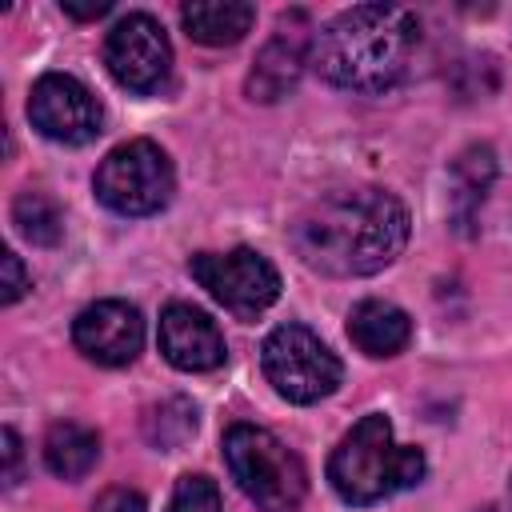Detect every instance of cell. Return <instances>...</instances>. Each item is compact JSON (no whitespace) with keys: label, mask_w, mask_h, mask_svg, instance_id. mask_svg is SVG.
I'll return each instance as SVG.
<instances>
[{"label":"cell","mask_w":512,"mask_h":512,"mask_svg":"<svg viewBox=\"0 0 512 512\" xmlns=\"http://www.w3.org/2000/svg\"><path fill=\"white\" fill-rule=\"evenodd\" d=\"M288 240L320 276H372L404 252L408 208L384 188H344L308 204Z\"/></svg>","instance_id":"6da1fadb"},{"label":"cell","mask_w":512,"mask_h":512,"mask_svg":"<svg viewBox=\"0 0 512 512\" xmlns=\"http://www.w3.org/2000/svg\"><path fill=\"white\" fill-rule=\"evenodd\" d=\"M420 20L404 4H356L312 40V68L344 92H388L404 80Z\"/></svg>","instance_id":"7a4b0ae2"},{"label":"cell","mask_w":512,"mask_h":512,"mask_svg":"<svg viewBox=\"0 0 512 512\" xmlns=\"http://www.w3.org/2000/svg\"><path fill=\"white\" fill-rule=\"evenodd\" d=\"M328 480L344 504H376L424 480V452L396 444L384 412H368L328 456Z\"/></svg>","instance_id":"3957f363"},{"label":"cell","mask_w":512,"mask_h":512,"mask_svg":"<svg viewBox=\"0 0 512 512\" xmlns=\"http://www.w3.org/2000/svg\"><path fill=\"white\" fill-rule=\"evenodd\" d=\"M224 460L240 492L260 512H296L308 492V472L300 456L256 424H232L224 432Z\"/></svg>","instance_id":"277c9868"},{"label":"cell","mask_w":512,"mask_h":512,"mask_svg":"<svg viewBox=\"0 0 512 512\" xmlns=\"http://www.w3.org/2000/svg\"><path fill=\"white\" fill-rule=\"evenodd\" d=\"M260 364L276 396L288 404H316L340 388V360L336 352L304 324H280L268 332L260 348Z\"/></svg>","instance_id":"5b68a950"},{"label":"cell","mask_w":512,"mask_h":512,"mask_svg":"<svg viewBox=\"0 0 512 512\" xmlns=\"http://www.w3.org/2000/svg\"><path fill=\"white\" fill-rule=\"evenodd\" d=\"M172 184H176L172 164H168L164 148L152 140H128V144L112 148L92 176L96 200L104 208H112L116 216L160 212L172 200Z\"/></svg>","instance_id":"8992f818"},{"label":"cell","mask_w":512,"mask_h":512,"mask_svg":"<svg viewBox=\"0 0 512 512\" xmlns=\"http://www.w3.org/2000/svg\"><path fill=\"white\" fill-rule=\"evenodd\" d=\"M188 272L216 304H224L240 320H256L280 296V272L252 248L196 252L188 260Z\"/></svg>","instance_id":"52a82bcc"},{"label":"cell","mask_w":512,"mask_h":512,"mask_svg":"<svg viewBox=\"0 0 512 512\" xmlns=\"http://www.w3.org/2000/svg\"><path fill=\"white\" fill-rule=\"evenodd\" d=\"M104 64L120 88L156 92L172 68V44L152 16L132 12L112 24V32L104 40Z\"/></svg>","instance_id":"ba28073f"},{"label":"cell","mask_w":512,"mask_h":512,"mask_svg":"<svg viewBox=\"0 0 512 512\" xmlns=\"http://www.w3.org/2000/svg\"><path fill=\"white\" fill-rule=\"evenodd\" d=\"M28 120L40 136L56 140V144H88L100 136L104 112L96 104V96L64 72H44L32 84L28 96Z\"/></svg>","instance_id":"9c48e42d"},{"label":"cell","mask_w":512,"mask_h":512,"mask_svg":"<svg viewBox=\"0 0 512 512\" xmlns=\"http://www.w3.org/2000/svg\"><path fill=\"white\" fill-rule=\"evenodd\" d=\"M72 344L104 368H124L144 348V320L128 300H96L72 320Z\"/></svg>","instance_id":"30bf717a"},{"label":"cell","mask_w":512,"mask_h":512,"mask_svg":"<svg viewBox=\"0 0 512 512\" xmlns=\"http://www.w3.org/2000/svg\"><path fill=\"white\" fill-rule=\"evenodd\" d=\"M308 16L304 12H288L280 16L276 36L260 48L252 72H248V96L260 104H272L280 96H288L304 72V64L312 60V36H308Z\"/></svg>","instance_id":"8fae6325"},{"label":"cell","mask_w":512,"mask_h":512,"mask_svg":"<svg viewBox=\"0 0 512 512\" xmlns=\"http://www.w3.org/2000/svg\"><path fill=\"white\" fill-rule=\"evenodd\" d=\"M160 352L180 372H212L224 364V336L208 312L168 304L160 312Z\"/></svg>","instance_id":"7c38bea8"},{"label":"cell","mask_w":512,"mask_h":512,"mask_svg":"<svg viewBox=\"0 0 512 512\" xmlns=\"http://www.w3.org/2000/svg\"><path fill=\"white\" fill-rule=\"evenodd\" d=\"M348 340L364 356H376V360L380 356H396L412 340V320L392 300H360L348 312Z\"/></svg>","instance_id":"4fadbf2b"},{"label":"cell","mask_w":512,"mask_h":512,"mask_svg":"<svg viewBox=\"0 0 512 512\" xmlns=\"http://www.w3.org/2000/svg\"><path fill=\"white\" fill-rule=\"evenodd\" d=\"M180 24L196 44L224 48L244 40V32L256 24V8L244 0H192L180 8Z\"/></svg>","instance_id":"5bb4252c"},{"label":"cell","mask_w":512,"mask_h":512,"mask_svg":"<svg viewBox=\"0 0 512 512\" xmlns=\"http://www.w3.org/2000/svg\"><path fill=\"white\" fill-rule=\"evenodd\" d=\"M100 460V436L88 424L76 420H56L44 436V464L60 480H80L96 468Z\"/></svg>","instance_id":"9a60e30c"},{"label":"cell","mask_w":512,"mask_h":512,"mask_svg":"<svg viewBox=\"0 0 512 512\" xmlns=\"http://www.w3.org/2000/svg\"><path fill=\"white\" fill-rule=\"evenodd\" d=\"M492 180H496V156H492L488 144H472L456 156V164H452V216H456L460 228L472 224V216L484 204Z\"/></svg>","instance_id":"2e32d148"},{"label":"cell","mask_w":512,"mask_h":512,"mask_svg":"<svg viewBox=\"0 0 512 512\" xmlns=\"http://www.w3.org/2000/svg\"><path fill=\"white\" fill-rule=\"evenodd\" d=\"M196 432V404L184 396H168L144 412V440L160 452H176Z\"/></svg>","instance_id":"e0dca14e"},{"label":"cell","mask_w":512,"mask_h":512,"mask_svg":"<svg viewBox=\"0 0 512 512\" xmlns=\"http://www.w3.org/2000/svg\"><path fill=\"white\" fill-rule=\"evenodd\" d=\"M12 224L24 240L44 244V248L60 244V236H64V216H60L56 200L48 192H32V188L12 200Z\"/></svg>","instance_id":"ac0fdd59"},{"label":"cell","mask_w":512,"mask_h":512,"mask_svg":"<svg viewBox=\"0 0 512 512\" xmlns=\"http://www.w3.org/2000/svg\"><path fill=\"white\" fill-rule=\"evenodd\" d=\"M168 512H220V492L208 476H180Z\"/></svg>","instance_id":"d6986e66"},{"label":"cell","mask_w":512,"mask_h":512,"mask_svg":"<svg viewBox=\"0 0 512 512\" xmlns=\"http://www.w3.org/2000/svg\"><path fill=\"white\" fill-rule=\"evenodd\" d=\"M0 288H4V292H0L4 304H16V300L28 292V272H24V264H20L16 252H4V284H0Z\"/></svg>","instance_id":"ffe728a7"},{"label":"cell","mask_w":512,"mask_h":512,"mask_svg":"<svg viewBox=\"0 0 512 512\" xmlns=\"http://www.w3.org/2000/svg\"><path fill=\"white\" fill-rule=\"evenodd\" d=\"M92 512H144V496L132 492V488H108V492L92 504Z\"/></svg>","instance_id":"44dd1931"},{"label":"cell","mask_w":512,"mask_h":512,"mask_svg":"<svg viewBox=\"0 0 512 512\" xmlns=\"http://www.w3.org/2000/svg\"><path fill=\"white\" fill-rule=\"evenodd\" d=\"M60 8H64V16H72V20H100V16L112 12V0H88V4L60 0Z\"/></svg>","instance_id":"7402d4cb"},{"label":"cell","mask_w":512,"mask_h":512,"mask_svg":"<svg viewBox=\"0 0 512 512\" xmlns=\"http://www.w3.org/2000/svg\"><path fill=\"white\" fill-rule=\"evenodd\" d=\"M4 456H8L4 484H16V480H20V436H16L12 428H4Z\"/></svg>","instance_id":"603a6c76"},{"label":"cell","mask_w":512,"mask_h":512,"mask_svg":"<svg viewBox=\"0 0 512 512\" xmlns=\"http://www.w3.org/2000/svg\"><path fill=\"white\" fill-rule=\"evenodd\" d=\"M480 512H504V508H496V504H488V508H480Z\"/></svg>","instance_id":"cb8c5ba5"}]
</instances>
